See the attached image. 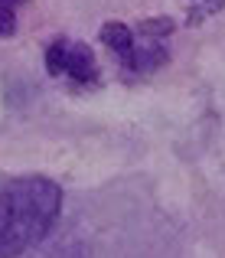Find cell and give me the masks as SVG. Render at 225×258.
Returning <instances> with one entry per match:
<instances>
[{
  "label": "cell",
  "instance_id": "6da1fadb",
  "mask_svg": "<svg viewBox=\"0 0 225 258\" xmlns=\"http://www.w3.org/2000/svg\"><path fill=\"white\" fill-rule=\"evenodd\" d=\"M62 189L46 176H23L0 189V258H17L56 222Z\"/></svg>",
  "mask_w": 225,
  "mask_h": 258
},
{
  "label": "cell",
  "instance_id": "7a4b0ae2",
  "mask_svg": "<svg viewBox=\"0 0 225 258\" xmlns=\"http://www.w3.org/2000/svg\"><path fill=\"white\" fill-rule=\"evenodd\" d=\"M65 76L79 79V82H92V79H98L95 52L88 49L85 43H72L69 46V52H65Z\"/></svg>",
  "mask_w": 225,
  "mask_h": 258
},
{
  "label": "cell",
  "instance_id": "3957f363",
  "mask_svg": "<svg viewBox=\"0 0 225 258\" xmlns=\"http://www.w3.org/2000/svg\"><path fill=\"white\" fill-rule=\"evenodd\" d=\"M101 43L111 52H118L121 59H127L134 52V30L124 26V23H118V20H111V23L101 26Z\"/></svg>",
  "mask_w": 225,
  "mask_h": 258
},
{
  "label": "cell",
  "instance_id": "277c9868",
  "mask_svg": "<svg viewBox=\"0 0 225 258\" xmlns=\"http://www.w3.org/2000/svg\"><path fill=\"white\" fill-rule=\"evenodd\" d=\"M124 62L131 66V69H137V72H150V69H157V66L167 62V49H163V46H144V49H134Z\"/></svg>",
  "mask_w": 225,
  "mask_h": 258
},
{
  "label": "cell",
  "instance_id": "5b68a950",
  "mask_svg": "<svg viewBox=\"0 0 225 258\" xmlns=\"http://www.w3.org/2000/svg\"><path fill=\"white\" fill-rule=\"evenodd\" d=\"M65 52H69V43H65V39H56V43L46 49V72H49V76H62L65 72Z\"/></svg>",
  "mask_w": 225,
  "mask_h": 258
},
{
  "label": "cell",
  "instance_id": "8992f818",
  "mask_svg": "<svg viewBox=\"0 0 225 258\" xmlns=\"http://www.w3.org/2000/svg\"><path fill=\"white\" fill-rule=\"evenodd\" d=\"M173 26L176 23L170 17H150V20L140 23V36H144V39H163V36L173 33Z\"/></svg>",
  "mask_w": 225,
  "mask_h": 258
},
{
  "label": "cell",
  "instance_id": "52a82bcc",
  "mask_svg": "<svg viewBox=\"0 0 225 258\" xmlns=\"http://www.w3.org/2000/svg\"><path fill=\"white\" fill-rule=\"evenodd\" d=\"M17 33V17H13V7L0 4V36H13Z\"/></svg>",
  "mask_w": 225,
  "mask_h": 258
},
{
  "label": "cell",
  "instance_id": "ba28073f",
  "mask_svg": "<svg viewBox=\"0 0 225 258\" xmlns=\"http://www.w3.org/2000/svg\"><path fill=\"white\" fill-rule=\"evenodd\" d=\"M0 4H7V7H17V4H26V0H0Z\"/></svg>",
  "mask_w": 225,
  "mask_h": 258
}]
</instances>
